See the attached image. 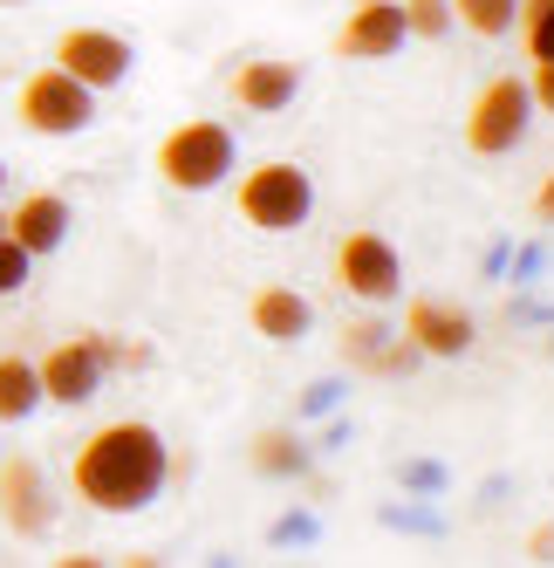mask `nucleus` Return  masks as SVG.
Here are the masks:
<instances>
[{"mask_svg": "<svg viewBox=\"0 0 554 568\" xmlns=\"http://www.w3.org/2000/svg\"><path fill=\"white\" fill-rule=\"evenodd\" d=\"M172 479V445L144 418H110L96 425L69 459V494L96 514H144Z\"/></svg>", "mask_w": 554, "mask_h": 568, "instance_id": "nucleus-1", "label": "nucleus"}, {"mask_svg": "<svg viewBox=\"0 0 554 568\" xmlns=\"http://www.w3.org/2000/svg\"><path fill=\"white\" fill-rule=\"evenodd\" d=\"M233 172H240V144L219 116H178L157 138V179L172 192H219Z\"/></svg>", "mask_w": 554, "mask_h": 568, "instance_id": "nucleus-2", "label": "nucleus"}, {"mask_svg": "<svg viewBox=\"0 0 554 568\" xmlns=\"http://www.w3.org/2000/svg\"><path fill=\"white\" fill-rule=\"evenodd\" d=\"M233 206L254 233H295L315 213V179L295 165V158H260L233 179Z\"/></svg>", "mask_w": 554, "mask_h": 568, "instance_id": "nucleus-3", "label": "nucleus"}, {"mask_svg": "<svg viewBox=\"0 0 554 568\" xmlns=\"http://www.w3.org/2000/svg\"><path fill=\"white\" fill-rule=\"evenodd\" d=\"M329 281L349 302H363V308H390L404 295V261H398V247H390L377 226H349L336 240V254H329Z\"/></svg>", "mask_w": 554, "mask_h": 568, "instance_id": "nucleus-4", "label": "nucleus"}, {"mask_svg": "<svg viewBox=\"0 0 554 568\" xmlns=\"http://www.w3.org/2000/svg\"><path fill=\"white\" fill-rule=\"evenodd\" d=\"M14 116H21V131L34 138H83L96 124V90H83L69 69H34L28 83L14 90Z\"/></svg>", "mask_w": 554, "mask_h": 568, "instance_id": "nucleus-5", "label": "nucleus"}, {"mask_svg": "<svg viewBox=\"0 0 554 568\" xmlns=\"http://www.w3.org/2000/svg\"><path fill=\"white\" fill-rule=\"evenodd\" d=\"M527 124H534L527 75H493V83H480V97L465 110V151L472 158H506V151H521Z\"/></svg>", "mask_w": 554, "mask_h": 568, "instance_id": "nucleus-6", "label": "nucleus"}, {"mask_svg": "<svg viewBox=\"0 0 554 568\" xmlns=\"http://www.w3.org/2000/svg\"><path fill=\"white\" fill-rule=\"evenodd\" d=\"M34 377H42V404H90L110 377V336L103 329H75L62 336L49 356H34Z\"/></svg>", "mask_w": 554, "mask_h": 568, "instance_id": "nucleus-7", "label": "nucleus"}, {"mask_svg": "<svg viewBox=\"0 0 554 568\" xmlns=\"http://www.w3.org/2000/svg\"><path fill=\"white\" fill-rule=\"evenodd\" d=\"M0 520H8L14 541H49V527H55L49 473L34 466L28 453H8V459H0Z\"/></svg>", "mask_w": 554, "mask_h": 568, "instance_id": "nucleus-8", "label": "nucleus"}, {"mask_svg": "<svg viewBox=\"0 0 554 568\" xmlns=\"http://www.w3.org/2000/svg\"><path fill=\"white\" fill-rule=\"evenodd\" d=\"M55 69H69L83 90H116L131 75V42L116 28H62V42H55Z\"/></svg>", "mask_w": 554, "mask_h": 568, "instance_id": "nucleus-9", "label": "nucleus"}, {"mask_svg": "<svg viewBox=\"0 0 554 568\" xmlns=\"http://www.w3.org/2000/svg\"><path fill=\"white\" fill-rule=\"evenodd\" d=\"M411 42L404 34V8L398 0H349V14H342V28H336V62H390Z\"/></svg>", "mask_w": 554, "mask_h": 568, "instance_id": "nucleus-10", "label": "nucleus"}, {"mask_svg": "<svg viewBox=\"0 0 554 568\" xmlns=\"http://www.w3.org/2000/svg\"><path fill=\"white\" fill-rule=\"evenodd\" d=\"M404 343H411L424 363H452V356H465L472 343H480V322H472L459 302H431V295H418V302L404 308Z\"/></svg>", "mask_w": 554, "mask_h": 568, "instance_id": "nucleus-11", "label": "nucleus"}, {"mask_svg": "<svg viewBox=\"0 0 554 568\" xmlns=\"http://www.w3.org/2000/svg\"><path fill=\"white\" fill-rule=\"evenodd\" d=\"M295 90H301V69L295 62H274V55H254V62H240V69L226 75L233 110H247V116H281L295 103Z\"/></svg>", "mask_w": 554, "mask_h": 568, "instance_id": "nucleus-12", "label": "nucleus"}, {"mask_svg": "<svg viewBox=\"0 0 554 568\" xmlns=\"http://www.w3.org/2000/svg\"><path fill=\"white\" fill-rule=\"evenodd\" d=\"M247 322H254V336H267V343H308L315 302L295 295V288H281V281H267V288L247 302Z\"/></svg>", "mask_w": 554, "mask_h": 568, "instance_id": "nucleus-13", "label": "nucleus"}, {"mask_svg": "<svg viewBox=\"0 0 554 568\" xmlns=\"http://www.w3.org/2000/svg\"><path fill=\"white\" fill-rule=\"evenodd\" d=\"M8 233L21 240V247L42 261V254H55L62 240H69V199L62 192H28L21 206L8 213Z\"/></svg>", "mask_w": 554, "mask_h": 568, "instance_id": "nucleus-14", "label": "nucleus"}, {"mask_svg": "<svg viewBox=\"0 0 554 568\" xmlns=\"http://www.w3.org/2000/svg\"><path fill=\"white\" fill-rule=\"evenodd\" d=\"M42 412V377H34V356L0 349V425H21Z\"/></svg>", "mask_w": 554, "mask_h": 568, "instance_id": "nucleus-15", "label": "nucleus"}, {"mask_svg": "<svg viewBox=\"0 0 554 568\" xmlns=\"http://www.w3.org/2000/svg\"><path fill=\"white\" fill-rule=\"evenodd\" d=\"M247 459H254V473H260V479H301V473H308V445H301V432L267 425V432H254Z\"/></svg>", "mask_w": 554, "mask_h": 568, "instance_id": "nucleus-16", "label": "nucleus"}, {"mask_svg": "<svg viewBox=\"0 0 554 568\" xmlns=\"http://www.w3.org/2000/svg\"><path fill=\"white\" fill-rule=\"evenodd\" d=\"M513 8L521 0H452V21L480 42H500V34H513Z\"/></svg>", "mask_w": 554, "mask_h": 568, "instance_id": "nucleus-17", "label": "nucleus"}, {"mask_svg": "<svg viewBox=\"0 0 554 568\" xmlns=\"http://www.w3.org/2000/svg\"><path fill=\"white\" fill-rule=\"evenodd\" d=\"M513 34H521L527 62H547L554 55V0H521L513 8Z\"/></svg>", "mask_w": 554, "mask_h": 568, "instance_id": "nucleus-18", "label": "nucleus"}, {"mask_svg": "<svg viewBox=\"0 0 554 568\" xmlns=\"http://www.w3.org/2000/svg\"><path fill=\"white\" fill-rule=\"evenodd\" d=\"M398 8H404V34H411V42H445L452 0H398Z\"/></svg>", "mask_w": 554, "mask_h": 568, "instance_id": "nucleus-19", "label": "nucleus"}, {"mask_svg": "<svg viewBox=\"0 0 554 568\" xmlns=\"http://www.w3.org/2000/svg\"><path fill=\"white\" fill-rule=\"evenodd\" d=\"M28 274H34V254L21 247L8 226H0V295H21V288H28Z\"/></svg>", "mask_w": 554, "mask_h": 568, "instance_id": "nucleus-20", "label": "nucleus"}, {"mask_svg": "<svg viewBox=\"0 0 554 568\" xmlns=\"http://www.w3.org/2000/svg\"><path fill=\"white\" fill-rule=\"evenodd\" d=\"M527 97H534V116H554V55L527 62Z\"/></svg>", "mask_w": 554, "mask_h": 568, "instance_id": "nucleus-21", "label": "nucleus"}, {"mask_svg": "<svg viewBox=\"0 0 554 568\" xmlns=\"http://www.w3.org/2000/svg\"><path fill=\"white\" fill-rule=\"evenodd\" d=\"M534 220H541V226H554V172H547V179H541V192H534Z\"/></svg>", "mask_w": 554, "mask_h": 568, "instance_id": "nucleus-22", "label": "nucleus"}, {"mask_svg": "<svg viewBox=\"0 0 554 568\" xmlns=\"http://www.w3.org/2000/svg\"><path fill=\"white\" fill-rule=\"evenodd\" d=\"M0 192H8V165H0Z\"/></svg>", "mask_w": 554, "mask_h": 568, "instance_id": "nucleus-23", "label": "nucleus"}, {"mask_svg": "<svg viewBox=\"0 0 554 568\" xmlns=\"http://www.w3.org/2000/svg\"><path fill=\"white\" fill-rule=\"evenodd\" d=\"M0 8H14V0H0Z\"/></svg>", "mask_w": 554, "mask_h": 568, "instance_id": "nucleus-24", "label": "nucleus"}]
</instances>
